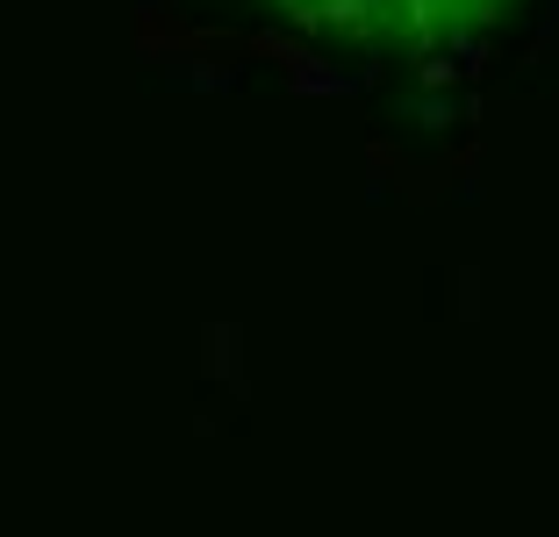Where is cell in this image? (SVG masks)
<instances>
[{
	"instance_id": "1",
	"label": "cell",
	"mask_w": 559,
	"mask_h": 537,
	"mask_svg": "<svg viewBox=\"0 0 559 537\" xmlns=\"http://www.w3.org/2000/svg\"><path fill=\"white\" fill-rule=\"evenodd\" d=\"M265 15H280L287 29L316 36L330 50H352V58H452V50L480 44V36L502 22L510 0H251Z\"/></svg>"
}]
</instances>
